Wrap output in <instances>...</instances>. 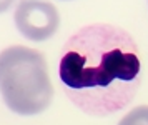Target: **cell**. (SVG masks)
<instances>
[{
	"label": "cell",
	"mask_w": 148,
	"mask_h": 125,
	"mask_svg": "<svg viewBox=\"0 0 148 125\" xmlns=\"http://www.w3.org/2000/svg\"><path fill=\"white\" fill-rule=\"evenodd\" d=\"M0 93L14 113L28 117L48 108L53 99L43 53L22 45L0 52Z\"/></svg>",
	"instance_id": "cell-2"
},
{
	"label": "cell",
	"mask_w": 148,
	"mask_h": 125,
	"mask_svg": "<svg viewBox=\"0 0 148 125\" xmlns=\"http://www.w3.org/2000/svg\"><path fill=\"white\" fill-rule=\"evenodd\" d=\"M14 20L17 30L32 42H45L60 27V13L48 0H20Z\"/></svg>",
	"instance_id": "cell-3"
},
{
	"label": "cell",
	"mask_w": 148,
	"mask_h": 125,
	"mask_svg": "<svg viewBox=\"0 0 148 125\" xmlns=\"http://www.w3.org/2000/svg\"><path fill=\"white\" fill-rule=\"evenodd\" d=\"M118 125H148V105H140L130 110Z\"/></svg>",
	"instance_id": "cell-4"
},
{
	"label": "cell",
	"mask_w": 148,
	"mask_h": 125,
	"mask_svg": "<svg viewBox=\"0 0 148 125\" xmlns=\"http://www.w3.org/2000/svg\"><path fill=\"white\" fill-rule=\"evenodd\" d=\"M58 79L82 112L107 117L133 100L141 82V60L133 37L120 27L92 23L65 42Z\"/></svg>",
	"instance_id": "cell-1"
},
{
	"label": "cell",
	"mask_w": 148,
	"mask_h": 125,
	"mask_svg": "<svg viewBox=\"0 0 148 125\" xmlns=\"http://www.w3.org/2000/svg\"><path fill=\"white\" fill-rule=\"evenodd\" d=\"M14 2H15V0H0V13L7 12L8 8L14 5Z\"/></svg>",
	"instance_id": "cell-5"
}]
</instances>
